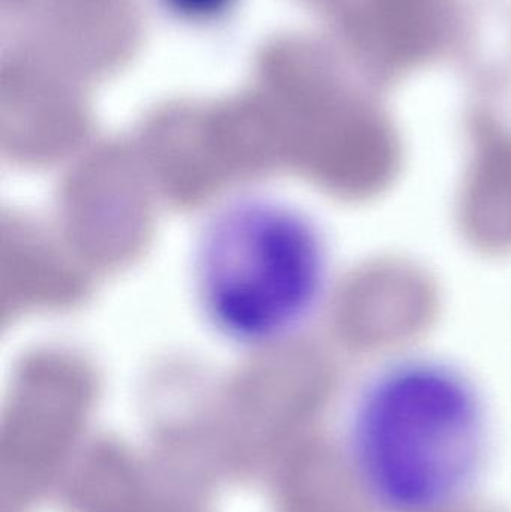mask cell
<instances>
[{
    "label": "cell",
    "mask_w": 511,
    "mask_h": 512,
    "mask_svg": "<svg viewBox=\"0 0 511 512\" xmlns=\"http://www.w3.org/2000/svg\"><path fill=\"white\" fill-rule=\"evenodd\" d=\"M191 280L207 327L230 345L261 351L296 339L317 318L332 283V255L308 212L246 192L204 216Z\"/></svg>",
    "instance_id": "7a4b0ae2"
},
{
    "label": "cell",
    "mask_w": 511,
    "mask_h": 512,
    "mask_svg": "<svg viewBox=\"0 0 511 512\" xmlns=\"http://www.w3.org/2000/svg\"><path fill=\"white\" fill-rule=\"evenodd\" d=\"M179 17L192 21H210L224 15L236 0H164Z\"/></svg>",
    "instance_id": "3957f363"
},
{
    "label": "cell",
    "mask_w": 511,
    "mask_h": 512,
    "mask_svg": "<svg viewBox=\"0 0 511 512\" xmlns=\"http://www.w3.org/2000/svg\"><path fill=\"white\" fill-rule=\"evenodd\" d=\"M354 465L390 512H432L479 471L486 408L473 376L449 358L411 352L369 373L350 417Z\"/></svg>",
    "instance_id": "6da1fadb"
}]
</instances>
